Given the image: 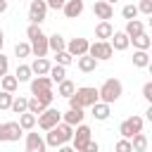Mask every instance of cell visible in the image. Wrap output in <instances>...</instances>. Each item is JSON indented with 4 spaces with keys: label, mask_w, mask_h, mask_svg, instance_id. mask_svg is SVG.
<instances>
[{
    "label": "cell",
    "mask_w": 152,
    "mask_h": 152,
    "mask_svg": "<svg viewBox=\"0 0 152 152\" xmlns=\"http://www.w3.org/2000/svg\"><path fill=\"white\" fill-rule=\"evenodd\" d=\"M17 124L21 126V131H33V128H36V114L24 112V114H19V121H17Z\"/></svg>",
    "instance_id": "27"
},
{
    "label": "cell",
    "mask_w": 152,
    "mask_h": 152,
    "mask_svg": "<svg viewBox=\"0 0 152 152\" xmlns=\"http://www.w3.org/2000/svg\"><path fill=\"white\" fill-rule=\"evenodd\" d=\"M2 45H5V33H2V28H0V52H2Z\"/></svg>",
    "instance_id": "47"
},
{
    "label": "cell",
    "mask_w": 152,
    "mask_h": 152,
    "mask_svg": "<svg viewBox=\"0 0 152 152\" xmlns=\"http://www.w3.org/2000/svg\"><path fill=\"white\" fill-rule=\"evenodd\" d=\"M128 40L133 43V48H135V50H150V45H152V38H150L145 31H142L140 36H135V38H128Z\"/></svg>",
    "instance_id": "25"
},
{
    "label": "cell",
    "mask_w": 152,
    "mask_h": 152,
    "mask_svg": "<svg viewBox=\"0 0 152 152\" xmlns=\"http://www.w3.org/2000/svg\"><path fill=\"white\" fill-rule=\"evenodd\" d=\"M88 55H90V57H95L97 62H107V59H112L114 50H112L109 40H95V43H90V45H88Z\"/></svg>",
    "instance_id": "5"
},
{
    "label": "cell",
    "mask_w": 152,
    "mask_h": 152,
    "mask_svg": "<svg viewBox=\"0 0 152 152\" xmlns=\"http://www.w3.org/2000/svg\"><path fill=\"white\" fill-rule=\"evenodd\" d=\"M14 55H17L19 59L28 57V55H31V45H28V43H17V45H14Z\"/></svg>",
    "instance_id": "36"
},
{
    "label": "cell",
    "mask_w": 152,
    "mask_h": 152,
    "mask_svg": "<svg viewBox=\"0 0 152 152\" xmlns=\"http://www.w3.org/2000/svg\"><path fill=\"white\" fill-rule=\"evenodd\" d=\"M28 83H31V95H38V93H43V90H52L50 76H36V78H31Z\"/></svg>",
    "instance_id": "15"
},
{
    "label": "cell",
    "mask_w": 152,
    "mask_h": 152,
    "mask_svg": "<svg viewBox=\"0 0 152 152\" xmlns=\"http://www.w3.org/2000/svg\"><path fill=\"white\" fill-rule=\"evenodd\" d=\"M48 145H45V138L36 131H26V152H45Z\"/></svg>",
    "instance_id": "10"
},
{
    "label": "cell",
    "mask_w": 152,
    "mask_h": 152,
    "mask_svg": "<svg viewBox=\"0 0 152 152\" xmlns=\"http://www.w3.org/2000/svg\"><path fill=\"white\" fill-rule=\"evenodd\" d=\"M74 90H76V83L69 81V78H64V81L57 83V95H59V97H71Z\"/></svg>",
    "instance_id": "24"
},
{
    "label": "cell",
    "mask_w": 152,
    "mask_h": 152,
    "mask_svg": "<svg viewBox=\"0 0 152 152\" xmlns=\"http://www.w3.org/2000/svg\"><path fill=\"white\" fill-rule=\"evenodd\" d=\"M45 17H48V2L45 0H31V5H28V21L40 26L45 21Z\"/></svg>",
    "instance_id": "9"
},
{
    "label": "cell",
    "mask_w": 152,
    "mask_h": 152,
    "mask_svg": "<svg viewBox=\"0 0 152 152\" xmlns=\"http://www.w3.org/2000/svg\"><path fill=\"white\" fill-rule=\"evenodd\" d=\"M121 14H124L126 21H128V19H138V7H135V5H124Z\"/></svg>",
    "instance_id": "38"
},
{
    "label": "cell",
    "mask_w": 152,
    "mask_h": 152,
    "mask_svg": "<svg viewBox=\"0 0 152 152\" xmlns=\"http://www.w3.org/2000/svg\"><path fill=\"white\" fill-rule=\"evenodd\" d=\"M90 114L97 119V121H107L109 119V114H112V104H107V102H95V104H90Z\"/></svg>",
    "instance_id": "16"
},
{
    "label": "cell",
    "mask_w": 152,
    "mask_h": 152,
    "mask_svg": "<svg viewBox=\"0 0 152 152\" xmlns=\"http://www.w3.org/2000/svg\"><path fill=\"white\" fill-rule=\"evenodd\" d=\"M69 100V107H78V109H86V107H90V104H95L97 102V88H93V86H81V88H76L74 90V95L71 97H66Z\"/></svg>",
    "instance_id": "3"
},
{
    "label": "cell",
    "mask_w": 152,
    "mask_h": 152,
    "mask_svg": "<svg viewBox=\"0 0 152 152\" xmlns=\"http://www.w3.org/2000/svg\"><path fill=\"white\" fill-rule=\"evenodd\" d=\"M83 10H86L83 0H66V2L62 5V12H64L66 19H78V17L83 14Z\"/></svg>",
    "instance_id": "13"
},
{
    "label": "cell",
    "mask_w": 152,
    "mask_h": 152,
    "mask_svg": "<svg viewBox=\"0 0 152 152\" xmlns=\"http://www.w3.org/2000/svg\"><path fill=\"white\" fill-rule=\"evenodd\" d=\"M21 126L17 121H2L0 124V142H17L21 138Z\"/></svg>",
    "instance_id": "8"
},
{
    "label": "cell",
    "mask_w": 152,
    "mask_h": 152,
    "mask_svg": "<svg viewBox=\"0 0 152 152\" xmlns=\"http://www.w3.org/2000/svg\"><path fill=\"white\" fill-rule=\"evenodd\" d=\"M93 14H95L100 21H109V19L114 17V5H109V2H104V0H95Z\"/></svg>",
    "instance_id": "12"
},
{
    "label": "cell",
    "mask_w": 152,
    "mask_h": 152,
    "mask_svg": "<svg viewBox=\"0 0 152 152\" xmlns=\"http://www.w3.org/2000/svg\"><path fill=\"white\" fill-rule=\"evenodd\" d=\"M59 121H62V112H59V109H55V107H45V112H43V114L36 119L38 128H43V131H50V128H55Z\"/></svg>",
    "instance_id": "6"
},
{
    "label": "cell",
    "mask_w": 152,
    "mask_h": 152,
    "mask_svg": "<svg viewBox=\"0 0 152 152\" xmlns=\"http://www.w3.org/2000/svg\"><path fill=\"white\" fill-rule=\"evenodd\" d=\"M45 2H48V10H62V5L66 0H45Z\"/></svg>",
    "instance_id": "44"
},
{
    "label": "cell",
    "mask_w": 152,
    "mask_h": 152,
    "mask_svg": "<svg viewBox=\"0 0 152 152\" xmlns=\"http://www.w3.org/2000/svg\"><path fill=\"white\" fill-rule=\"evenodd\" d=\"M142 97H145L147 102H152V81H147V83L142 86Z\"/></svg>",
    "instance_id": "42"
},
{
    "label": "cell",
    "mask_w": 152,
    "mask_h": 152,
    "mask_svg": "<svg viewBox=\"0 0 152 152\" xmlns=\"http://www.w3.org/2000/svg\"><path fill=\"white\" fill-rule=\"evenodd\" d=\"M97 64H100V62H97L95 57H90V55H81V57L76 59V66H78L83 74H90V71H95V69H97Z\"/></svg>",
    "instance_id": "18"
},
{
    "label": "cell",
    "mask_w": 152,
    "mask_h": 152,
    "mask_svg": "<svg viewBox=\"0 0 152 152\" xmlns=\"http://www.w3.org/2000/svg\"><path fill=\"white\" fill-rule=\"evenodd\" d=\"M109 45H112V50L124 52V50L131 45V40H128V36H126L124 31H114V33H112V38H109Z\"/></svg>",
    "instance_id": "14"
},
{
    "label": "cell",
    "mask_w": 152,
    "mask_h": 152,
    "mask_svg": "<svg viewBox=\"0 0 152 152\" xmlns=\"http://www.w3.org/2000/svg\"><path fill=\"white\" fill-rule=\"evenodd\" d=\"M145 31V24L140 21V19H128L126 21V28H124V33L128 36V38H135V36H140Z\"/></svg>",
    "instance_id": "19"
},
{
    "label": "cell",
    "mask_w": 152,
    "mask_h": 152,
    "mask_svg": "<svg viewBox=\"0 0 152 152\" xmlns=\"http://www.w3.org/2000/svg\"><path fill=\"white\" fill-rule=\"evenodd\" d=\"M104 2H109V5H114V2H119V0H104Z\"/></svg>",
    "instance_id": "48"
},
{
    "label": "cell",
    "mask_w": 152,
    "mask_h": 152,
    "mask_svg": "<svg viewBox=\"0 0 152 152\" xmlns=\"http://www.w3.org/2000/svg\"><path fill=\"white\" fill-rule=\"evenodd\" d=\"M83 119H86V114H83V109H74V107H69L64 114H62V121L64 124H69V126H78V124H83Z\"/></svg>",
    "instance_id": "17"
},
{
    "label": "cell",
    "mask_w": 152,
    "mask_h": 152,
    "mask_svg": "<svg viewBox=\"0 0 152 152\" xmlns=\"http://www.w3.org/2000/svg\"><path fill=\"white\" fill-rule=\"evenodd\" d=\"M7 7H10V2H7V0H0V14L7 12Z\"/></svg>",
    "instance_id": "46"
},
{
    "label": "cell",
    "mask_w": 152,
    "mask_h": 152,
    "mask_svg": "<svg viewBox=\"0 0 152 152\" xmlns=\"http://www.w3.org/2000/svg\"><path fill=\"white\" fill-rule=\"evenodd\" d=\"M55 59H57V64H62V66H69V64H74V57H71L66 50H59V52H55Z\"/></svg>",
    "instance_id": "35"
},
{
    "label": "cell",
    "mask_w": 152,
    "mask_h": 152,
    "mask_svg": "<svg viewBox=\"0 0 152 152\" xmlns=\"http://www.w3.org/2000/svg\"><path fill=\"white\" fill-rule=\"evenodd\" d=\"M12 97H14V93H7V90H0V112H5V109H10V104H12Z\"/></svg>",
    "instance_id": "37"
},
{
    "label": "cell",
    "mask_w": 152,
    "mask_h": 152,
    "mask_svg": "<svg viewBox=\"0 0 152 152\" xmlns=\"http://www.w3.org/2000/svg\"><path fill=\"white\" fill-rule=\"evenodd\" d=\"M5 74H10V59L0 52V76H5Z\"/></svg>",
    "instance_id": "41"
},
{
    "label": "cell",
    "mask_w": 152,
    "mask_h": 152,
    "mask_svg": "<svg viewBox=\"0 0 152 152\" xmlns=\"http://www.w3.org/2000/svg\"><path fill=\"white\" fill-rule=\"evenodd\" d=\"M48 76H50V81H52V83H59V81H64V78H66V66L55 64V66H50Z\"/></svg>",
    "instance_id": "30"
},
{
    "label": "cell",
    "mask_w": 152,
    "mask_h": 152,
    "mask_svg": "<svg viewBox=\"0 0 152 152\" xmlns=\"http://www.w3.org/2000/svg\"><path fill=\"white\" fill-rule=\"evenodd\" d=\"M126 124H128V128H131V131H133V135H135V133H140V131H142V124H145V121H142V116L133 114V116H128V119H126Z\"/></svg>",
    "instance_id": "33"
},
{
    "label": "cell",
    "mask_w": 152,
    "mask_h": 152,
    "mask_svg": "<svg viewBox=\"0 0 152 152\" xmlns=\"http://www.w3.org/2000/svg\"><path fill=\"white\" fill-rule=\"evenodd\" d=\"M133 66H138V69L150 66V55H147V50H135V52H133Z\"/></svg>",
    "instance_id": "28"
},
{
    "label": "cell",
    "mask_w": 152,
    "mask_h": 152,
    "mask_svg": "<svg viewBox=\"0 0 152 152\" xmlns=\"http://www.w3.org/2000/svg\"><path fill=\"white\" fill-rule=\"evenodd\" d=\"M28 66H31V71H33L36 76H48V71H50V66H52V64H50L45 57H36V59H33V64H28Z\"/></svg>",
    "instance_id": "21"
},
{
    "label": "cell",
    "mask_w": 152,
    "mask_h": 152,
    "mask_svg": "<svg viewBox=\"0 0 152 152\" xmlns=\"http://www.w3.org/2000/svg\"><path fill=\"white\" fill-rule=\"evenodd\" d=\"M114 152H133V147H131V140H128V138H121V140H116V145H114Z\"/></svg>",
    "instance_id": "39"
},
{
    "label": "cell",
    "mask_w": 152,
    "mask_h": 152,
    "mask_svg": "<svg viewBox=\"0 0 152 152\" xmlns=\"http://www.w3.org/2000/svg\"><path fill=\"white\" fill-rule=\"evenodd\" d=\"M14 78H17L19 83H26V81H31V78H33V71H31V66H28V64H19V66H17V71H14Z\"/></svg>",
    "instance_id": "29"
},
{
    "label": "cell",
    "mask_w": 152,
    "mask_h": 152,
    "mask_svg": "<svg viewBox=\"0 0 152 152\" xmlns=\"http://www.w3.org/2000/svg\"><path fill=\"white\" fill-rule=\"evenodd\" d=\"M147 145H150V140H147V135L140 131V133H135L133 138H131V147H133V152H147Z\"/></svg>",
    "instance_id": "22"
},
{
    "label": "cell",
    "mask_w": 152,
    "mask_h": 152,
    "mask_svg": "<svg viewBox=\"0 0 152 152\" xmlns=\"http://www.w3.org/2000/svg\"><path fill=\"white\" fill-rule=\"evenodd\" d=\"M66 48V40H64V36H59V33H52V36H48V50H52V52H59V50H64Z\"/></svg>",
    "instance_id": "23"
},
{
    "label": "cell",
    "mask_w": 152,
    "mask_h": 152,
    "mask_svg": "<svg viewBox=\"0 0 152 152\" xmlns=\"http://www.w3.org/2000/svg\"><path fill=\"white\" fill-rule=\"evenodd\" d=\"M88 38H71L69 43H66V52L71 55V57H81V55H88Z\"/></svg>",
    "instance_id": "11"
},
{
    "label": "cell",
    "mask_w": 152,
    "mask_h": 152,
    "mask_svg": "<svg viewBox=\"0 0 152 152\" xmlns=\"http://www.w3.org/2000/svg\"><path fill=\"white\" fill-rule=\"evenodd\" d=\"M83 152H100V145H97V142H95V140L90 138V140L86 142V147H83Z\"/></svg>",
    "instance_id": "43"
},
{
    "label": "cell",
    "mask_w": 152,
    "mask_h": 152,
    "mask_svg": "<svg viewBox=\"0 0 152 152\" xmlns=\"http://www.w3.org/2000/svg\"><path fill=\"white\" fill-rule=\"evenodd\" d=\"M57 152H76V150H74L69 142H64V145H59V147H57Z\"/></svg>",
    "instance_id": "45"
},
{
    "label": "cell",
    "mask_w": 152,
    "mask_h": 152,
    "mask_svg": "<svg viewBox=\"0 0 152 152\" xmlns=\"http://www.w3.org/2000/svg\"><path fill=\"white\" fill-rule=\"evenodd\" d=\"M48 135H45V145L48 147H59V145H64V142H71V135H74V126H69V124H64V121H59L55 128H50V131H45Z\"/></svg>",
    "instance_id": "2"
},
{
    "label": "cell",
    "mask_w": 152,
    "mask_h": 152,
    "mask_svg": "<svg viewBox=\"0 0 152 152\" xmlns=\"http://www.w3.org/2000/svg\"><path fill=\"white\" fill-rule=\"evenodd\" d=\"M121 95H124V86H121L119 78H107V81L97 88V100H100V102H107V104H114Z\"/></svg>",
    "instance_id": "4"
},
{
    "label": "cell",
    "mask_w": 152,
    "mask_h": 152,
    "mask_svg": "<svg viewBox=\"0 0 152 152\" xmlns=\"http://www.w3.org/2000/svg\"><path fill=\"white\" fill-rule=\"evenodd\" d=\"M93 138V131H90V126H86V124H78V126H74V135H71V147L76 150V152H83V147H86V142Z\"/></svg>",
    "instance_id": "7"
},
{
    "label": "cell",
    "mask_w": 152,
    "mask_h": 152,
    "mask_svg": "<svg viewBox=\"0 0 152 152\" xmlns=\"http://www.w3.org/2000/svg\"><path fill=\"white\" fill-rule=\"evenodd\" d=\"M0 88L7 90V93H14V90L19 88V81H17L14 76H10V74H5V76H0Z\"/></svg>",
    "instance_id": "31"
},
{
    "label": "cell",
    "mask_w": 152,
    "mask_h": 152,
    "mask_svg": "<svg viewBox=\"0 0 152 152\" xmlns=\"http://www.w3.org/2000/svg\"><path fill=\"white\" fill-rule=\"evenodd\" d=\"M7 2H10V0H7Z\"/></svg>",
    "instance_id": "49"
},
{
    "label": "cell",
    "mask_w": 152,
    "mask_h": 152,
    "mask_svg": "<svg viewBox=\"0 0 152 152\" xmlns=\"http://www.w3.org/2000/svg\"><path fill=\"white\" fill-rule=\"evenodd\" d=\"M135 7H138V14H147V17L152 14V0H140Z\"/></svg>",
    "instance_id": "40"
},
{
    "label": "cell",
    "mask_w": 152,
    "mask_h": 152,
    "mask_svg": "<svg viewBox=\"0 0 152 152\" xmlns=\"http://www.w3.org/2000/svg\"><path fill=\"white\" fill-rule=\"evenodd\" d=\"M26 112L36 114V119H38V116H40V114L45 112V107H43V104H40V102L36 100V97H28V107H26Z\"/></svg>",
    "instance_id": "34"
},
{
    "label": "cell",
    "mask_w": 152,
    "mask_h": 152,
    "mask_svg": "<svg viewBox=\"0 0 152 152\" xmlns=\"http://www.w3.org/2000/svg\"><path fill=\"white\" fill-rule=\"evenodd\" d=\"M26 107H28V97H24V95H14V97H12L10 109H12L14 114H24V112H26Z\"/></svg>",
    "instance_id": "26"
},
{
    "label": "cell",
    "mask_w": 152,
    "mask_h": 152,
    "mask_svg": "<svg viewBox=\"0 0 152 152\" xmlns=\"http://www.w3.org/2000/svg\"><path fill=\"white\" fill-rule=\"evenodd\" d=\"M26 36H28L31 55H36V57H45V55L50 52V50H48V36L43 33V28H40L38 24H28Z\"/></svg>",
    "instance_id": "1"
},
{
    "label": "cell",
    "mask_w": 152,
    "mask_h": 152,
    "mask_svg": "<svg viewBox=\"0 0 152 152\" xmlns=\"http://www.w3.org/2000/svg\"><path fill=\"white\" fill-rule=\"evenodd\" d=\"M112 33H114L112 21H100V24L95 26V38H97V40H109Z\"/></svg>",
    "instance_id": "20"
},
{
    "label": "cell",
    "mask_w": 152,
    "mask_h": 152,
    "mask_svg": "<svg viewBox=\"0 0 152 152\" xmlns=\"http://www.w3.org/2000/svg\"><path fill=\"white\" fill-rule=\"evenodd\" d=\"M43 107H52V102H55V93L52 90H43V93H38V95H33Z\"/></svg>",
    "instance_id": "32"
}]
</instances>
